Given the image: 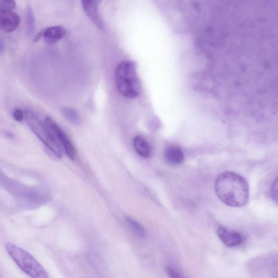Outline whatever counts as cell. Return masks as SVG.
<instances>
[{
  "instance_id": "obj_1",
  "label": "cell",
  "mask_w": 278,
  "mask_h": 278,
  "mask_svg": "<svg viewBox=\"0 0 278 278\" xmlns=\"http://www.w3.org/2000/svg\"><path fill=\"white\" fill-rule=\"evenodd\" d=\"M215 190L218 198L230 206H243L249 199L248 183L236 173L225 172L220 174L216 180Z\"/></svg>"
},
{
  "instance_id": "obj_2",
  "label": "cell",
  "mask_w": 278,
  "mask_h": 278,
  "mask_svg": "<svg viewBox=\"0 0 278 278\" xmlns=\"http://www.w3.org/2000/svg\"><path fill=\"white\" fill-rule=\"evenodd\" d=\"M25 119L30 128L47 149L58 158L63 156V148L45 119H42L34 111L26 110Z\"/></svg>"
},
{
  "instance_id": "obj_3",
  "label": "cell",
  "mask_w": 278,
  "mask_h": 278,
  "mask_svg": "<svg viewBox=\"0 0 278 278\" xmlns=\"http://www.w3.org/2000/svg\"><path fill=\"white\" fill-rule=\"evenodd\" d=\"M116 83L118 90L127 99L138 97L140 85L137 67L131 61H123L119 63L116 70Z\"/></svg>"
},
{
  "instance_id": "obj_4",
  "label": "cell",
  "mask_w": 278,
  "mask_h": 278,
  "mask_svg": "<svg viewBox=\"0 0 278 278\" xmlns=\"http://www.w3.org/2000/svg\"><path fill=\"white\" fill-rule=\"evenodd\" d=\"M5 249L21 271L34 278L48 277L41 265L29 253L12 243L5 245Z\"/></svg>"
},
{
  "instance_id": "obj_5",
  "label": "cell",
  "mask_w": 278,
  "mask_h": 278,
  "mask_svg": "<svg viewBox=\"0 0 278 278\" xmlns=\"http://www.w3.org/2000/svg\"><path fill=\"white\" fill-rule=\"evenodd\" d=\"M45 119L49 126L52 128L65 153L71 159L74 160L76 156V150L68 136L51 118L47 117Z\"/></svg>"
},
{
  "instance_id": "obj_6",
  "label": "cell",
  "mask_w": 278,
  "mask_h": 278,
  "mask_svg": "<svg viewBox=\"0 0 278 278\" xmlns=\"http://www.w3.org/2000/svg\"><path fill=\"white\" fill-rule=\"evenodd\" d=\"M20 24V16L13 11L0 10V30L11 33L18 28Z\"/></svg>"
},
{
  "instance_id": "obj_7",
  "label": "cell",
  "mask_w": 278,
  "mask_h": 278,
  "mask_svg": "<svg viewBox=\"0 0 278 278\" xmlns=\"http://www.w3.org/2000/svg\"><path fill=\"white\" fill-rule=\"evenodd\" d=\"M81 5L85 13L98 29L103 30L104 27L99 12L98 0H81Z\"/></svg>"
},
{
  "instance_id": "obj_8",
  "label": "cell",
  "mask_w": 278,
  "mask_h": 278,
  "mask_svg": "<svg viewBox=\"0 0 278 278\" xmlns=\"http://www.w3.org/2000/svg\"><path fill=\"white\" fill-rule=\"evenodd\" d=\"M216 232L220 240L228 247L238 246L243 241L241 234L236 231H231L224 227H218Z\"/></svg>"
},
{
  "instance_id": "obj_9",
  "label": "cell",
  "mask_w": 278,
  "mask_h": 278,
  "mask_svg": "<svg viewBox=\"0 0 278 278\" xmlns=\"http://www.w3.org/2000/svg\"><path fill=\"white\" fill-rule=\"evenodd\" d=\"M43 37L48 44L53 45L58 42L66 36L67 31L63 27L56 26L49 27L42 31Z\"/></svg>"
},
{
  "instance_id": "obj_10",
  "label": "cell",
  "mask_w": 278,
  "mask_h": 278,
  "mask_svg": "<svg viewBox=\"0 0 278 278\" xmlns=\"http://www.w3.org/2000/svg\"><path fill=\"white\" fill-rule=\"evenodd\" d=\"M164 157L169 164L174 166L181 164L184 159L182 150L176 146L167 147L164 152Z\"/></svg>"
},
{
  "instance_id": "obj_11",
  "label": "cell",
  "mask_w": 278,
  "mask_h": 278,
  "mask_svg": "<svg viewBox=\"0 0 278 278\" xmlns=\"http://www.w3.org/2000/svg\"><path fill=\"white\" fill-rule=\"evenodd\" d=\"M134 148L137 154L141 157L149 158L151 154V146L144 137L137 136L133 140Z\"/></svg>"
},
{
  "instance_id": "obj_12",
  "label": "cell",
  "mask_w": 278,
  "mask_h": 278,
  "mask_svg": "<svg viewBox=\"0 0 278 278\" xmlns=\"http://www.w3.org/2000/svg\"><path fill=\"white\" fill-rule=\"evenodd\" d=\"M25 22L27 35L29 36L34 35L36 30V24L34 12L31 7L27 8Z\"/></svg>"
},
{
  "instance_id": "obj_13",
  "label": "cell",
  "mask_w": 278,
  "mask_h": 278,
  "mask_svg": "<svg viewBox=\"0 0 278 278\" xmlns=\"http://www.w3.org/2000/svg\"><path fill=\"white\" fill-rule=\"evenodd\" d=\"M61 112L63 116L66 118L70 123L75 125L79 124L81 122V118L79 113L74 109L72 108H62Z\"/></svg>"
},
{
  "instance_id": "obj_14",
  "label": "cell",
  "mask_w": 278,
  "mask_h": 278,
  "mask_svg": "<svg viewBox=\"0 0 278 278\" xmlns=\"http://www.w3.org/2000/svg\"><path fill=\"white\" fill-rule=\"evenodd\" d=\"M126 220L128 225L135 233L136 235L142 238H145L147 234L143 226L141 225L139 222L130 217H127Z\"/></svg>"
},
{
  "instance_id": "obj_15",
  "label": "cell",
  "mask_w": 278,
  "mask_h": 278,
  "mask_svg": "<svg viewBox=\"0 0 278 278\" xmlns=\"http://www.w3.org/2000/svg\"><path fill=\"white\" fill-rule=\"evenodd\" d=\"M15 8L14 0H0V10L13 11Z\"/></svg>"
},
{
  "instance_id": "obj_16",
  "label": "cell",
  "mask_w": 278,
  "mask_h": 278,
  "mask_svg": "<svg viewBox=\"0 0 278 278\" xmlns=\"http://www.w3.org/2000/svg\"><path fill=\"white\" fill-rule=\"evenodd\" d=\"M13 116L15 121L20 122L25 119V112L20 109H16L13 112Z\"/></svg>"
},
{
  "instance_id": "obj_17",
  "label": "cell",
  "mask_w": 278,
  "mask_h": 278,
  "mask_svg": "<svg viewBox=\"0 0 278 278\" xmlns=\"http://www.w3.org/2000/svg\"><path fill=\"white\" fill-rule=\"evenodd\" d=\"M166 271L168 276L172 278L183 277L181 274L179 273V272L176 270H174L173 268H171V267H166Z\"/></svg>"
},
{
  "instance_id": "obj_18",
  "label": "cell",
  "mask_w": 278,
  "mask_h": 278,
  "mask_svg": "<svg viewBox=\"0 0 278 278\" xmlns=\"http://www.w3.org/2000/svg\"><path fill=\"white\" fill-rule=\"evenodd\" d=\"M277 179H276L273 185H272L271 192L272 198L274 200L276 201V203H277Z\"/></svg>"
},
{
  "instance_id": "obj_19",
  "label": "cell",
  "mask_w": 278,
  "mask_h": 278,
  "mask_svg": "<svg viewBox=\"0 0 278 278\" xmlns=\"http://www.w3.org/2000/svg\"><path fill=\"white\" fill-rule=\"evenodd\" d=\"M4 42L1 38H0V53H3L4 51Z\"/></svg>"
},
{
  "instance_id": "obj_20",
  "label": "cell",
  "mask_w": 278,
  "mask_h": 278,
  "mask_svg": "<svg viewBox=\"0 0 278 278\" xmlns=\"http://www.w3.org/2000/svg\"><path fill=\"white\" fill-rule=\"evenodd\" d=\"M42 37H43V33L42 31L40 32L39 34L37 35L35 37L34 41L37 42L39 41L41 39V38H42Z\"/></svg>"
},
{
  "instance_id": "obj_21",
  "label": "cell",
  "mask_w": 278,
  "mask_h": 278,
  "mask_svg": "<svg viewBox=\"0 0 278 278\" xmlns=\"http://www.w3.org/2000/svg\"><path fill=\"white\" fill-rule=\"evenodd\" d=\"M103 0H98V1H99V3H100Z\"/></svg>"
}]
</instances>
